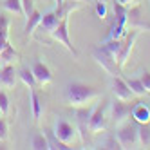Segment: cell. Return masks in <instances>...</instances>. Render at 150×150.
<instances>
[{"instance_id": "6da1fadb", "label": "cell", "mask_w": 150, "mask_h": 150, "mask_svg": "<svg viewBox=\"0 0 150 150\" xmlns=\"http://www.w3.org/2000/svg\"><path fill=\"white\" fill-rule=\"evenodd\" d=\"M94 98H98V89H94L92 85L81 83V81H72L67 85L65 91V101L69 107H83L91 103Z\"/></svg>"}, {"instance_id": "7a4b0ae2", "label": "cell", "mask_w": 150, "mask_h": 150, "mask_svg": "<svg viewBox=\"0 0 150 150\" xmlns=\"http://www.w3.org/2000/svg\"><path fill=\"white\" fill-rule=\"evenodd\" d=\"M116 137L120 141L121 148H136L139 145L137 141V123H130V121H125L121 125H117V130H116Z\"/></svg>"}, {"instance_id": "3957f363", "label": "cell", "mask_w": 150, "mask_h": 150, "mask_svg": "<svg viewBox=\"0 0 150 150\" xmlns=\"http://www.w3.org/2000/svg\"><path fill=\"white\" fill-rule=\"evenodd\" d=\"M49 35L52 36V40H54V42L62 44L69 52H72V56H78V49L72 45V40L69 38V15L63 16V18L60 20V24L52 29Z\"/></svg>"}, {"instance_id": "277c9868", "label": "cell", "mask_w": 150, "mask_h": 150, "mask_svg": "<svg viewBox=\"0 0 150 150\" xmlns=\"http://www.w3.org/2000/svg\"><path fill=\"white\" fill-rule=\"evenodd\" d=\"M92 58L98 62L100 65H101L107 72H109V74H112V76L120 72V67H117L116 58H114L112 54H109V52H107L101 45H100V47H96V49L92 51Z\"/></svg>"}, {"instance_id": "5b68a950", "label": "cell", "mask_w": 150, "mask_h": 150, "mask_svg": "<svg viewBox=\"0 0 150 150\" xmlns=\"http://www.w3.org/2000/svg\"><path fill=\"white\" fill-rule=\"evenodd\" d=\"M137 29H130V33L127 31V35L123 38V44H121V51H120V54H117V67L123 69L125 67V63L128 62V58H130V52L134 49V44H136V40H137Z\"/></svg>"}, {"instance_id": "8992f818", "label": "cell", "mask_w": 150, "mask_h": 150, "mask_svg": "<svg viewBox=\"0 0 150 150\" xmlns=\"http://www.w3.org/2000/svg\"><path fill=\"white\" fill-rule=\"evenodd\" d=\"M103 103H105V101H103ZM103 103L96 105L94 109H92L91 117H89V132H92V134L103 132V130H105V127H107V117H105L107 107H105Z\"/></svg>"}, {"instance_id": "52a82bcc", "label": "cell", "mask_w": 150, "mask_h": 150, "mask_svg": "<svg viewBox=\"0 0 150 150\" xmlns=\"http://www.w3.org/2000/svg\"><path fill=\"white\" fill-rule=\"evenodd\" d=\"M110 91H112V94L116 96V98L121 100V101H130L134 98V94H132L130 89H128L127 81L123 78H120L117 74H114V76L110 78Z\"/></svg>"}, {"instance_id": "ba28073f", "label": "cell", "mask_w": 150, "mask_h": 150, "mask_svg": "<svg viewBox=\"0 0 150 150\" xmlns=\"http://www.w3.org/2000/svg\"><path fill=\"white\" fill-rule=\"evenodd\" d=\"M52 132H54V136L60 139V141H63L65 145H71L74 141V137H76V128H74L69 121H65V120H58Z\"/></svg>"}, {"instance_id": "9c48e42d", "label": "cell", "mask_w": 150, "mask_h": 150, "mask_svg": "<svg viewBox=\"0 0 150 150\" xmlns=\"http://www.w3.org/2000/svg\"><path fill=\"white\" fill-rule=\"evenodd\" d=\"M110 117H112L114 125L125 123L130 117V107L127 105V101H121V100L116 98V101L110 105Z\"/></svg>"}, {"instance_id": "30bf717a", "label": "cell", "mask_w": 150, "mask_h": 150, "mask_svg": "<svg viewBox=\"0 0 150 150\" xmlns=\"http://www.w3.org/2000/svg\"><path fill=\"white\" fill-rule=\"evenodd\" d=\"M31 71H33V74H35V80H36V83H40V85H47V83H51L52 81V74H51V69L45 65L44 62H33V67H31Z\"/></svg>"}, {"instance_id": "8fae6325", "label": "cell", "mask_w": 150, "mask_h": 150, "mask_svg": "<svg viewBox=\"0 0 150 150\" xmlns=\"http://www.w3.org/2000/svg\"><path fill=\"white\" fill-rule=\"evenodd\" d=\"M16 83V72L11 63H4V67L0 69V85L4 89H13Z\"/></svg>"}, {"instance_id": "7c38bea8", "label": "cell", "mask_w": 150, "mask_h": 150, "mask_svg": "<svg viewBox=\"0 0 150 150\" xmlns=\"http://www.w3.org/2000/svg\"><path fill=\"white\" fill-rule=\"evenodd\" d=\"M62 18H63V16L58 15L56 9H54V11H49V13H45V15H42V20H40V25H38V27H40V31H44V33H51V31L60 24Z\"/></svg>"}, {"instance_id": "4fadbf2b", "label": "cell", "mask_w": 150, "mask_h": 150, "mask_svg": "<svg viewBox=\"0 0 150 150\" xmlns=\"http://www.w3.org/2000/svg\"><path fill=\"white\" fill-rule=\"evenodd\" d=\"M130 117L136 123H148L150 121V107L145 103H137L130 109Z\"/></svg>"}, {"instance_id": "5bb4252c", "label": "cell", "mask_w": 150, "mask_h": 150, "mask_svg": "<svg viewBox=\"0 0 150 150\" xmlns=\"http://www.w3.org/2000/svg\"><path fill=\"white\" fill-rule=\"evenodd\" d=\"M40 20H42V13L38 11V9H35V11L25 18V25H24V35L25 36L35 33V29L40 25Z\"/></svg>"}, {"instance_id": "9a60e30c", "label": "cell", "mask_w": 150, "mask_h": 150, "mask_svg": "<svg viewBox=\"0 0 150 150\" xmlns=\"http://www.w3.org/2000/svg\"><path fill=\"white\" fill-rule=\"evenodd\" d=\"M9 44V18L0 15V51Z\"/></svg>"}, {"instance_id": "2e32d148", "label": "cell", "mask_w": 150, "mask_h": 150, "mask_svg": "<svg viewBox=\"0 0 150 150\" xmlns=\"http://www.w3.org/2000/svg\"><path fill=\"white\" fill-rule=\"evenodd\" d=\"M29 100H31V110H33V117L38 121L42 116V100L35 89H29Z\"/></svg>"}, {"instance_id": "e0dca14e", "label": "cell", "mask_w": 150, "mask_h": 150, "mask_svg": "<svg viewBox=\"0 0 150 150\" xmlns=\"http://www.w3.org/2000/svg\"><path fill=\"white\" fill-rule=\"evenodd\" d=\"M137 141L141 146H150V121L137 123Z\"/></svg>"}, {"instance_id": "ac0fdd59", "label": "cell", "mask_w": 150, "mask_h": 150, "mask_svg": "<svg viewBox=\"0 0 150 150\" xmlns=\"http://www.w3.org/2000/svg\"><path fill=\"white\" fill-rule=\"evenodd\" d=\"M18 60V52L15 51V47L11 44H7L2 51H0V62L2 63H13Z\"/></svg>"}, {"instance_id": "d6986e66", "label": "cell", "mask_w": 150, "mask_h": 150, "mask_svg": "<svg viewBox=\"0 0 150 150\" xmlns=\"http://www.w3.org/2000/svg\"><path fill=\"white\" fill-rule=\"evenodd\" d=\"M121 44H123V40L121 38H116V40H107L105 44L101 45L109 54H112L117 62V54H120V51H121Z\"/></svg>"}, {"instance_id": "ffe728a7", "label": "cell", "mask_w": 150, "mask_h": 150, "mask_svg": "<svg viewBox=\"0 0 150 150\" xmlns=\"http://www.w3.org/2000/svg\"><path fill=\"white\" fill-rule=\"evenodd\" d=\"M127 6L125 4H121L120 0H116L114 2V15H116V22L117 24H121V25H125L127 27Z\"/></svg>"}, {"instance_id": "44dd1931", "label": "cell", "mask_w": 150, "mask_h": 150, "mask_svg": "<svg viewBox=\"0 0 150 150\" xmlns=\"http://www.w3.org/2000/svg\"><path fill=\"white\" fill-rule=\"evenodd\" d=\"M92 109L94 107H76V120H78V125H87L89 127V117L92 114Z\"/></svg>"}, {"instance_id": "7402d4cb", "label": "cell", "mask_w": 150, "mask_h": 150, "mask_svg": "<svg viewBox=\"0 0 150 150\" xmlns=\"http://www.w3.org/2000/svg\"><path fill=\"white\" fill-rule=\"evenodd\" d=\"M125 81H127L128 89L132 91L134 96H145L146 94V91H145V87H143V83H141V80H139V78H127Z\"/></svg>"}, {"instance_id": "603a6c76", "label": "cell", "mask_w": 150, "mask_h": 150, "mask_svg": "<svg viewBox=\"0 0 150 150\" xmlns=\"http://www.w3.org/2000/svg\"><path fill=\"white\" fill-rule=\"evenodd\" d=\"M31 148L33 150H49V141L45 134H35L31 139Z\"/></svg>"}, {"instance_id": "cb8c5ba5", "label": "cell", "mask_w": 150, "mask_h": 150, "mask_svg": "<svg viewBox=\"0 0 150 150\" xmlns=\"http://www.w3.org/2000/svg\"><path fill=\"white\" fill-rule=\"evenodd\" d=\"M18 76H20V80H22V81L25 83V87H27V89H35L36 80H35V74H33V71H31V69H27V67L20 69Z\"/></svg>"}, {"instance_id": "d4e9b609", "label": "cell", "mask_w": 150, "mask_h": 150, "mask_svg": "<svg viewBox=\"0 0 150 150\" xmlns=\"http://www.w3.org/2000/svg\"><path fill=\"white\" fill-rule=\"evenodd\" d=\"M47 134V141H49V148H60V150H67V148H71L69 145H65L63 141H60V139L54 136V132L52 130H45Z\"/></svg>"}, {"instance_id": "484cf974", "label": "cell", "mask_w": 150, "mask_h": 150, "mask_svg": "<svg viewBox=\"0 0 150 150\" xmlns=\"http://www.w3.org/2000/svg\"><path fill=\"white\" fill-rule=\"evenodd\" d=\"M4 7L7 9V11L15 13V15H22V16H24L22 0H4Z\"/></svg>"}, {"instance_id": "4316f807", "label": "cell", "mask_w": 150, "mask_h": 150, "mask_svg": "<svg viewBox=\"0 0 150 150\" xmlns=\"http://www.w3.org/2000/svg\"><path fill=\"white\" fill-rule=\"evenodd\" d=\"M103 148H109V150H114V148H121V145H120V141H117L116 134H110V136H107L105 143H103Z\"/></svg>"}, {"instance_id": "83f0119b", "label": "cell", "mask_w": 150, "mask_h": 150, "mask_svg": "<svg viewBox=\"0 0 150 150\" xmlns=\"http://www.w3.org/2000/svg\"><path fill=\"white\" fill-rule=\"evenodd\" d=\"M0 112H2L4 116L9 112V96L4 91H0Z\"/></svg>"}, {"instance_id": "f1b7e54d", "label": "cell", "mask_w": 150, "mask_h": 150, "mask_svg": "<svg viewBox=\"0 0 150 150\" xmlns=\"http://www.w3.org/2000/svg\"><path fill=\"white\" fill-rule=\"evenodd\" d=\"M9 137V127L4 117H0V141H7Z\"/></svg>"}, {"instance_id": "f546056e", "label": "cell", "mask_w": 150, "mask_h": 150, "mask_svg": "<svg viewBox=\"0 0 150 150\" xmlns=\"http://www.w3.org/2000/svg\"><path fill=\"white\" fill-rule=\"evenodd\" d=\"M22 9H24V18H27L31 13L35 11V6H33V0H22Z\"/></svg>"}, {"instance_id": "4dcf8cb0", "label": "cell", "mask_w": 150, "mask_h": 150, "mask_svg": "<svg viewBox=\"0 0 150 150\" xmlns=\"http://www.w3.org/2000/svg\"><path fill=\"white\" fill-rule=\"evenodd\" d=\"M139 80H141V83H143L145 91H146V92H150V72H148V71L141 72V76H139Z\"/></svg>"}, {"instance_id": "1f68e13d", "label": "cell", "mask_w": 150, "mask_h": 150, "mask_svg": "<svg viewBox=\"0 0 150 150\" xmlns=\"http://www.w3.org/2000/svg\"><path fill=\"white\" fill-rule=\"evenodd\" d=\"M96 15H98L100 18L107 16V6H105V2H98V0H96Z\"/></svg>"}, {"instance_id": "d6a6232c", "label": "cell", "mask_w": 150, "mask_h": 150, "mask_svg": "<svg viewBox=\"0 0 150 150\" xmlns=\"http://www.w3.org/2000/svg\"><path fill=\"white\" fill-rule=\"evenodd\" d=\"M120 2H121V4H125V6H128V4L132 2V0H120Z\"/></svg>"}, {"instance_id": "836d02e7", "label": "cell", "mask_w": 150, "mask_h": 150, "mask_svg": "<svg viewBox=\"0 0 150 150\" xmlns=\"http://www.w3.org/2000/svg\"><path fill=\"white\" fill-rule=\"evenodd\" d=\"M74 2H85V0H74Z\"/></svg>"}, {"instance_id": "e575fe53", "label": "cell", "mask_w": 150, "mask_h": 150, "mask_svg": "<svg viewBox=\"0 0 150 150\" xmlns=\"http://www.w3.org/2000/svg\"><path fill=\"white\" fill-rule=\"evenodd\" d=\"M98 2H107V0H98Z\"/></svg>"}]
</instances>
